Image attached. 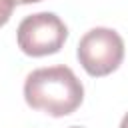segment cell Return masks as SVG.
Segmentation results:
<instances>
[{
  "instance_id": "cell-3",
  "label": "cell",
  "mask_w": 128,
  "mask_h": 128,
  "mask_svg": "<svg viewBox=\"0 0 128 128\" xmlns=\"http://www.w3.org/2000/svg\"><path fill=\"white\" fill-rule=\"evenodd\" d=\"M66 38L68 28L54 12H36L26 16L16 32L18 48L34 58L60 52Z\"/></svg>"
},
{
  "instance_id": "cell-5",
  "label": "cell",
  "mask_w": 128,
  "mask_h": 128,
  "mask_svg": "<svg viewBox=\"0 0 128 128\" xmlns=\"http://www.w3.org/2000/svg\"><path fill=\"white\" fill-rule=\"evenodd\" d=\"M34 2H42V0H14V4H34Z\"/></svg>"
},
{
  "instance_id": "cell-4",
  "label": "cell",
  "mask_w": 128,
  "mask_h": 128,
  "mask_svg": "<svg viewBox=\"0 0 128 128\" xmlns=\"http://www.w3.org/2000/svg\"><path fill=\"white\" fill-rule=\"evenodd\" d=\"M14 0H0V26H4L8 20H10V16H12V12H14Z\"/></svg>"
},
{
  "instance_id": "cell-6",
  "label": "cell",
  "mask_w": 128,
  "mask_h": 128,
  "mask_svg": "<svg viewBox=\"0 0 128 128\" xmlns=\"http://www.w3.org/2000/svg\"><path fill=\"white\" fill-rule=\"evenodd\" d=\"M70 128H80V126H70Z\"/></svg>"
},
{
  "instance_id": "cell-2",
  "label": "cell",
  "mask_w": 128,
  "mask_h": 128,
  "mask_svg": "<svg viewBox=\"0 0 128 128\" xmlns=\"http://www.w3.org/2000/svg\"><path fill=\"white\" fill-rule=\"evenodd\" d=\"M76 56L90 76H106L122 64L124 40L112 28H92L80 38Z\"/></svg>"
},
{
  "instance_id": "cell-1",
  "label": "cell",
  "mask_w": 128,
  "mask_h": 128,
  "mask_svg": "<svg viewBox=\"0 0 128 128\" xmlns=\"http://www.w3.org/2000/svg\"><path fill=\"white\" fill-rule=\"evenodd\" d=\"M24 100L30 108L54 118L72 114L84 100V86L72 68L58 64L32 70L24 82Z\"/></svg>"
}]
</instances>
